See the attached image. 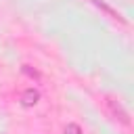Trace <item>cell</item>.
Wrapping results in <instances>:
<instances>
[{"label":"cell","instance_id":"cell-3","mask_svg":"<svg viewBox=\"0 0 134 134\" xmlns=\"http://www.w3.org/2000/svg\"><path fill=\"white\" fill-rule=\"evenodd\" d=\"M65 134H82V130H80L77 124H67L65 126Z\"/></svg>","mask_w":134,"mask_h":134},{"label":"cell","instance_id":"cell-1","mask_svg":"<svg viewBox=\"0 0 134 134\" xmlns=\"http://www.w3.org/2000/svg\"><path fill=\"white\" fill-rule=\"evenodd\" d=\"M38 100H40V92H38L36 88H25V90L21 92V96H19V103H21V107H25V109L38 105Z\"/></svg>","mask_w":134,"mask_h":134},{"label":"cell","instance_id":"cell-2","mask_svg":"<svg viewBox=\"0 0 134 134\" xmlns=\"http://www.w3.org/2000/svg\"><path fill=\"white\" fill-rule=\"evenodd\" d=\"M109 107H111L113 115H117V119H119L121 124L130 126V113H128V111L121 107V103H119V100H115V98H109Z\"/></svg>","mask_w":134,"mask_h":134}]
</instances>
